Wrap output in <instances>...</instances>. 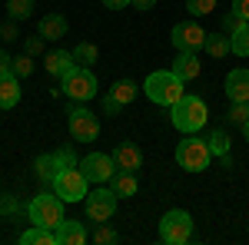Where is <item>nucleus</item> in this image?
Here are the masks:
<instances>
[{"label": "nucleus", "instance_id": "f704fd0d", "mask_svg": "<svg viewBox=\"0 0 249 245\" xmlns=\"http://www.w3.org/2000/svg\"><path fill=\"white\" fill-rule=\"evenodd\" d=\"M43 43H47L43 37H30L27 43H23V53H30V57H40V53H43Z\"/></svg>", "mask_w": 249, "mask_h": 245}, {"label": "nucleus", "instance_id": "72a5a7b5", "mask_svg": "<svg viewBox=\"0 0 249 245\" xmlns=\"http://www.w3.org/2000/svg\"><path fill=\"white\" fill-rule=\"evenodd\" d=\"M243 23H246V20L239 17V14H226V17H223V30H226V33H236V30H239V27H243Z\"/></svg>", "mask_w": 249, "mask_h": 245}, {"label": "nucleus", "instance_id": "bb28decb", "mask_svg": "<svg viewBox=\"0 0 249 245\" xmlns=\"http://www.w3.org/2000/svg\"><path fill=\"white\" fill-rule=\"evenodd\" d=\"M206 143H210V152H213V156H230V136H226L223 130H213Z\"/></svg>", "mask_w": 249, "mask_h": 245}, {"label": "nucleus", "instance_id": "4c0bfd02", "mask_svg": "<svg viewBox=\"0 0 249 245\" xmlns=\"http://www.w3.org/2000/svg\"><path fill=\"white\" fill-rule=\"evenodd\" d=\"M130 7H133V10H153L156 0H130Z\"/></svg>", "mask_w": 249, "mask_h": 245}, {"label": "nucleus", "instance_id": "2f4dec72", "mask_svg": "<svg viewBox=\"0 0 249 245\" xmlns=\"http://www.w3.org/2000/svg\"><path fill=\"white\" fill-rule=\"evenodd\" d=\"M93 242L96 245H110V242H116V232L107 222H96V232H93Z\"/></svg>", "mask_w": 249, "mask_h": 245}, {"label": "nucleus", "instance_id": "79ce46f5", "mask_svg": "<svg viewBox=\"0 0 249 245\" xmlns=\"http://www.w3.org/2000/svg\"><path fill=\"white\" fill-rule=\"evenodd\" d=\"M243 136H246V143H249V123H243Z\"/></svg>", "mask_w": 249, "mask_h": 245}, {"label": "nucleus", "instance_id": "7c9ffc66", "mask_svg": "<svg viewBox=\"0 0 249 245\" xmlns=\"http://www.w3.org/2000/svg\"><path fill=\"white\" fill-rule=\"evenodd\" d=\"M186 10L193 17H206V14L216 10V0H186Z\"/></svg>", "mask_w": 249, "mask_h": 245}, {"label": "nucleus", "instance_id": "393cba45", "mask_svg": "<svg viewBox=\"0 0 249 245\" xmlns=\"http://www.w3.org/2000/svg\"><path fill=\"white\" fill-rule=\"evenodd\" d=\"M34 7H37V0H7V14H10V20L34 17Z\"/></svg>", "mask_w": 249, "mask_h": 245}, {"label": "nucleus", "instance_id": "b1692460", "mask_svg": "<svg viewBox=\"0 0 249 245\" xmlns=\"http://www.w3.org/2000/svg\"><path fill=\"white\" fill-rule=\"evenodd\" d=\"M230 47H232L236 57H243V60L249 57V20L236 30V33H230Z\"/></svg>", "mask_w": 249, "mask_h": 245}, {"label": "nucleus", "instance_id": "a878e982", "mask_svg": "<svg viewBox=\"0 0 249 245\" xmlns=\"http://www.w3.org/2000/svg\"><path fill=\"white\" fill-rule=\"evenodd\" d=\"M96 57H100V50H96L93 43H77V47H73V60H77V66H93Z\"/></svg>", "mask_w": 249, "mask_h": 245}, {"label": "nucleus", "instance_id": "ea45409f", "mask_svg": "<svg viewBox=\"0 0 249 245\" xmlns=\"http://www.w3.org/2000/svg\"><path fill=\"white\" fill-rule=\"evenodd\" d=\"M103 7H110V10H123V7H130V0H103Z\"/></svg>", "mask_w": 249, "mask_h": 245}, {"label": "nucleus", "instance_id": "f257e3e1", "mask_svg": "<svg viewBox=\"0 0 249 245\" xmlns=\"http://www.w3.org/2000/svg\"><path fill=\"white\" fill-rule=\"evenodd\" d=\"M143 93L150 103L156 106H176L183 96H186V80H179V76L173 73V70H156V73L146 76V83H143Z\"/></svg>", "mask_w": 249, "mask_h": 245}, {"label": "nucleus", "instance_id": "2eb2a0df", "mask_svg": "<svg viewBox=\"0 0 249 245\" xmlns=\"http://www.w3.org/2000/svg\"><path fill=\"white\" fill-rule=\"evenodd\" d=\"M226 96H230V103H243V99H249V70L246 66L230 70V76H226Z\"/></svg>", "mask_w": 249, "mask_h": 245}, {"label": "nucleus", "instance_id": "f03ea898", "mask_svg": "<svg viewBox=\"0 0 249 245\" xmlns=\"http://www.w3.org/2000/svg\"><path fill=\"white\" fill-rule=\"evenodd\" d=\"M170 119L183 136H190V132H199L206 123H210V106H206L199 96L186 93L176 106H170Z\"/></svg>", "mask_w": 249, "mask_h": 245}, {"label": "nucleus", "instance_id": "aec40b11", "mask_svg": "<svg viewBox=\"0 0 249 245\" xmlns=\"http://www.w3.org/2000/svg\"><path fill=\"white\" fill-rule=\"evenodd\" d=\"M57 172H60V166H57V159H53V152H43V156L34 159V176H37L43 186H53Z\"/></svg>", "mask_w": 249, "mask_h": 245}, {"label": "nucleus", "instance_id": "ddd939ff", "mask_svg": "<svg viewBox=\"0 0 249 245\" xmlns=\"http://www.w3.org/2000/svg\"><path fill=\"white\" fill-rule=\"evenodd\" d=\"M113 163H116V169H123V172H140L143 169V149L136 143H120L113 149Z\"/></svg>", "mask_w": 249, "mask_h": 245}, {"label": "nucleus", "instance_id": "58836bf2", "mask_svg": "<svg viewBox=\"0 0 249 245\" xmlns=\"http://www.w3.org/2000/svg\"><path fill=\"white\" fill-rule=\"evenodd\" d=\"M103 110H107V113H120V110H123V106H120V103H116L113 96H107V99H103Z\"/></svg>", "mask_w": 249, "mask_h": 245}, {"label": "nucleus", "instance_id": "a19ab883", "mask_svg": "<svg viewBox=\"0 0 249 245\" xmlns=\"http://www.w3.org/2000/svg\"><path fill=\"white\" fill-rule=\"evenodd\" d=\"M0 37H3V40H14V37H17V27H14V23H7V27L0 30Z\"/></svg>", "mask_w": 249, "mask_h": 245}, {"label": "nucleus", "instance_id": "423d86ee", "mask_svg": "<svg viewBox=\"0 0 249 245\" xmlns=\"http://www.w3.org/2000/svg\"><path fill=\"white\" fill-rule=\"evenodd\" d=\"M53 192H57L63 202H83L87 192H90V179L83 176L80 166H73V169H60L57 179H53Z\"/></svg>", "mask_w": 249, "mask_h": 245}, {"label": "nucleus", "instance_id": "5701e85b", "mask_svg": "<svg viewBox=\"0 0 249 245\" xmlns=\"http://www.w3.org/2000/svg\"><path fill=\"white\" fill-rule=\"evenodd\" d=\"M136 93H140V86H136L133 80H116L113 86H110V96H113L120 106H126V103H133Z\"/></svg>", "mask_w": 249, "mask_h": 245}, {"label": "nucleus", "instance_id": "4468645a", "mask_svg": "<svg viewBox=\"0 0 249 245\" xmlns=\"http://www.w3.org/2000/svg\"><path fill=\"white\" fill-rule=\"evenodd\" d=\"M53 232H57V245H87V242H90L87 226L77 222V219H63Z\"/></svg>", "mask_w": 249, "mask_h": 245}, {"label": "nucleus", "instance_id": "20e7f679", "mask_svg": "<svg viewBox=\"0 0 249 245\" xmlns=\"http://www.w3.org/2000/svg\"><path fill=\"white\" fill-rule=\"evenodd\" d=\"M210 159H213L210 143L199 139L196 132H190V136L176 146V163H179V169H186V172H206L210 169Z\"/></svg>", "mask_w": 249, "mask_h": 245}, {"label": "nucleus", "instance_id": "9d476101", "mask_svg": "<svg viewBox=\"0 0 249 245\" xmlns=\"http://www.w3.org/2000/svg\"><path fill=\"white\" fill-rule=\"evenodd\" d=\"M170 43L183 53H199L203 50V43H206V30L196 23V20H183V23H176L170 30Z\"/></svg>", "mask_w": 249, "mask_h": 245}, {"label": "nucleus", "instance_id": "cd10ccee", "mask_svg": "<svg viewBox=\"0 0 249 245\" xmlns=\"http://www.w3.org/2000/svg\"><path fill=\"white\" fill-rule=\"evenodd\" d=\"M53 159H57L60 169H73V166H80L77 152H73V146H60V149H53Z\"/></svg>", "mask_w": 249, "mask_h": 245}, {"label": "nucleus", "instance_id": "7ed1b4c3", "mask_svg": "<svg viewBox=\"0 0 249 245\" xmlns=\"http://www.w3.org/2000/svg\"><path fill=\"white\" fill-rule=\"evenodd\" d=\"M27 215L34 226H43V229H57L63 222V199L57 192H37L27 206Z\"/></svg>", "mask_w": 249, "mask_h": 245}, {"label": "nucleus", "instance_id": "f3484780", "mask_svg": "<svg viewBox=\"0 0 249 245\" xmlns=\"http://www.w3.org/2000/svg\"><path fill=\"white\" fill-rule=\"evenodd\" d=\"M67 30H70V23H67L63 14H47V17H40V27H37V33L43 40H63Z\"/></svg>", "mask_w": 249, "mask_h": 245}, {"label": "nucleus", "instance_id": "f8f14e48", "mask_svg": "<svg viewBox=\"0 0 249 245\" xmlns=\"http://www.w3.org/2000/svg\"><path fill=\"white\" fill-rule=\"evenodd\" d=\"M43 66H47V73L57 76V80H67V76L77 70V60H73V50L67 53V50H50L47 57H43Z\"/></svg>", "mask_w": 249, "mask_h": 245}, {"label": "nucleus", "instance_id": "6ab92c4d", "mask_svg": "<svg viewBox=\"0 0 249 245\" xmlns=\"http://www.w3.org/2000/svg\"><path fill=\"white\" fill-rule=\"evenodd\" d=\"M110 189H113L120 199H130V196H136V192H140V179H136V172L116 169L113 179H110Z\"/></svg>", "mask_w": 249, "mask_h": 245}, {"label": "nucleus", "instance_id": "9b49d317", "mask_svg": "<svg viewBox=\"0 0 249 245\" xmlns=\"http://www.w3.org/2000/svg\"><path fill=\"white\" fill-rule=\"evenodd\" d=\"M80 169H83V176H87L93 186L110 182V179H113V172H116L113 152H90V156H83V159H80Z\"/></svg>", "mask_w": 249, "mask_h": 245}, {"label": "nucleus", "instance_id": "0eeeda50", "mask_svg": "<svg viewBox=\"0 0 249 245\" xmlns=\"http://www.w3.org/2000/svg\"><path fill=\"white\" fill-rule=\"evenodd\" d=\"M67 116H70V136H73L77 143H93L96 136H100V119H96V116L90 113L83 103L70 99Z\"/></svg>", "mask_w": 249, "mask_h": 245}, {"label": "nucleus", "instance_id": "1a4fd4ad", "mask_svg": "<svg viewBox=\"0 0 249 245\" xmlns=\"http://www.w3.org/2000/svg\"><path fill=\"white\" fill-rule=\"evenodd\" d=\"M100 90V83H96V76L90 66H77L73 73L63 80V93L70 96V99H77V103H90Z\"/></svg>", "mask_w": 249, "mask_h": 245}, {"label": "nucleus", "instance_id": "a211bd4d", "mask_svg": "<svg viewBox=\"0 0 249 245\" xmlns=\"http://www.w3.org/2000/svg\"><path fill=\"white\" fill-rule=\"evenodd\" d=\"M170 70L179 76V80H196V76H199V70H203V63H199V57H196V53H186V50H183L179 57L173 60Z\"/></svg>", "mask_w": 249, "mask_h": 245}, {"label": "nucleus", "instance_id": "dca6fc26", "mask_svg": "<svg viewBox=\"0 0 249 245\" xmlns=\"http://www.w3.org/2000/svg\"><path fill=\"white\" fill-rule=\"evenodd\" d=\"M20 96H23L20 76H14V70L10 73H0V110H14L20 103Z\"/></svg>", "mask_w": 249, "mask_h": 245}, {"label": "nucleus", "instance_id": "c85d7f7f", "mask_svg": "<svg viewBox=\"0 0 249 245\" xmlns=\"http://www.w3.org/2000/svg\"><path fill=\"white\" fill-rule=\"evenodd\" d=\"M10 70H14V76H20V80H23V76H30V73H34V57H30V53L14 57V66H10Z\"/></svg>", "mask_w": 249, "mask_h": 245}, {"label": "nucleus", "instance_id": "412c9836", "mask_svg": "<svg viewBox=\"0 0 249 245\" xmlns=\"http://www.w3.org/2000/svg\"><path fill=\"white\" fill-rule=\"evenodd\" d=\"M20 245H57V232L43 229V226H34L20 235Z\"/></svg>", "mask_w": 249, "mask_h": 245}, {"label": "nucleus", "instance_id": "39448f33", "mask_svg": "<svg viewBox=\"0 0 249 245\" xmlns=\"http://www.w3.org/2000/svg\"><path fill=\"white\" fill-rule=\"evenodd\" d=\"M193 239V215L186 209H170L160 219V242L163 245H186Z\"/></svg>", "mask_w": 249, "mask_h": 245}, {"label": "nucleus", "instance_id": "e433bc0d", "mask_svg": "<svg viewBox=\"0 0 249 245\" xmlns=\"http://www.w3.org/2000/svg\"><path fill=\"white\" fill-rule=\"evenodd\" d=\"M10 66H14V57L0 50V73H10Z\"/></svg>", "mask_w": 249, "mask_h": 245}, {"label": "nucleus", "instance_id": "4be33fe9", "mask_svg": "<svg viewBox=\"0 0 249 245\" xmlns=\"http://www.w3.org/2000/svg\"><path fill=\"white\" fill-rule=\"evenodd\" d=\"M203 50L210 53V57H226V53H232L230 47V33H206V43H203Z\"/></svg>", "mask_w": 249, "mask_h": 245}, {"label": "nucleus", "instance_id": "6e6552de", "mask_svg": "<svg viewBox=\"0 0 249 245\" xmlns=\"http://www.w3.org/2000/svg\"><path fill=\"white\" fill-rule=\"evenodd\" d=\"M116 202H120V196H116L113 189H90L87 199H83L87 219L90 222H110L116 215Z\"/></svg>", "mask_w": 249, "mask_h": 245}, {"label": "nucleus", "instance_id": "c9c22d12", "mask_svg": "<svg viewBox=\"0 0 249 245\" xmlns=\"http://www.w3.org/2000/svg\"><path fill=\"white\" fill-rule=\"evenodd\" d=\"M232 14H239L243 20H249V0H232Z\"/></svg>", "mask_w": 249, "mask_h": 245}, {"label": "nucleus", "instance_id": "c756f323", "mask_svg": "<svg viewBox=\"0 0 249 245\" xmlns=\"http://www.w3.org/2000/svg\"><path fill=\"white\" fill-rule=\"evenodd\" d=\"M226 116H230V123H236V126L249 123V99H243V103H232Z\"/></svg>", "mask_w": 249, "mask_h": 245}, {"label": "nucleus", "instance_id": "473e14b6", "mask_svg": "<svg viewBox=\"0 0 249 245\" xmlns=\"http://www.w3.org/2000/svg\"><path fill=\"white\" fill-rule=\"evenodd\" d=\"M17 212H20L17 196H3L0 192V215H17Z\"/></svg>", "mask_w": 249, "mask_h": 245}]
</instances>
